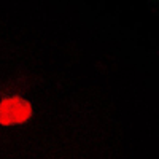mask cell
I'll use <instances>...</instances> for the list:
<instances>
[{"label": "cell", "instance_id": "1", "mask_svg": "<svg viewBox=\"0 0 159 159\" xmlns=\"http://www.w3.org/2000/svg\"><path fill=\"white\" fill-rule=\"evenodd\" d=\"M32 116V105L19 96H8L0 100V124L16 126L27 123Z\"/></svg>", "mask_w": 159, "mask_h": 159}]
</instances>
